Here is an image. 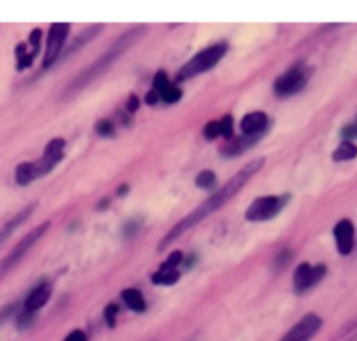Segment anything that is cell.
<instances>
[{
	"label": "cell",
	"instance_id": "4dcf8cb0",
	"mask_svg": "<svg viewBox=\"0 0 357 341\" xmlns=\"http://www.w3.org/2000/svg\"><path fill=\"white\" fill-rule=\"evenodd\" d=\"M32 319H34V314H26V311H25V314H23V316L18 319L19 329H23V327L28 326V324L32 322Z\"/></svg>",
	"mask_w": 357,
	"mask_h": 341
},
{
	"label": "cell",
	"instance_id": "ffe728a7",
	"mask_svg": "<svg viewBox=\"0 0 357 341\" xmlns=\"http://www.w3.org/2000/svg\"><path fill=\"white\" fill-rule=\"evenodd\" d=\"M180 278L178 270H162L159 268V272H155L152 277L153 284H159V286H169V284H175Z\"/></svg>",
	"mask_w": 357,
	"mask_h": 341
},
{
	"label": "cell",
	"instance_id": "484cf974",
	"mask_svg": "<svg viewBox=\"0 0 357 341\" xmlns=\"http://www.w3.org/2000/svg\"><path fill=\"white\" fill-rule=\"evenodd\" d=\"M342 138H343V141L357 140V117H356V120H354V122H350L349 126L343 127Z\"/></svg>",
	"mask_w": 357,
	"mask_h": 341
},
{
	"label": "cell",
	"instance_id": "5bb4252c",
	"mask_svg": "<svg viewBox=\"0 0 357 341\" xmlns=\"http://www.w3.org/2000/svg\"><path fill=\"white\" fill-rule=\"evenodd\" d=\"M51 286L49 284H42L37 289H34L30 293V296L26 298L25 301V311L26 314H35L37 310H41L45 303L51 298Z\"/></svg>",
	"mask_w": 357,
	"mask_h": 341
},
{
	"label": "cell",
	"instance_id": "9c48e42d",
	"mask_svg": "<svg viewBox=\"0 0 357 341\" xmlns=\"http://www.w3.org/2000/svg\"><path fill=\"white\" fill-rule=\"evenodd\" d=\"M323 327V319L316 314H307L303 319L298 320L281 341H310Z\"/></svg>",
	"mask_w": 357,
	"mask_h": 341
},
{
	"label": "cell",
	"instance_id": "f546056e",
	"mask_svg": "<svg viewBox=\"0 0 357 341\" xmlns=\"http://www.w3.org/2000/svg\"><path fill=\"white\" fill-rule=\"evenodd\" d=\"M63 341H87V338H86V333H84V331L75 329V331H72V333L68 334Z\"/></svg>",
	"mask_w": 357,
	"mask_h": 341
},
{
	"label": "cell",
	"instance_id": "8992f818",
	"mask_svg": "<svg viewBox=\"0 0 357 341\" xmlns=\"http://www.w3.org/2000/svg\"><path fill=\"white\" fill-rule=\"evenodd\" d=\"M286 202L288 195L260 197V199H257V201L248 208V211H246V219H248V221H267V219H272L274 216L279 214L281 209L284 208Z\"/></svg>",
	"mask_w": 357,
	"mask_h": 341
},
{
	"label": "cell",
	"instance_id": "7402d4cb",
	"mask_svg": "<svg viewBox=\"0 0 357 341\" xmlns=\"http://www.w3.org/2000/svg\"><path fill=\"white\" fill-rule=\"evenodd\" d=\"M159 98L162 101H166V103H176V101H180V98H182V91H180L176 85L169 84L168 87L159 94Z\"/></svg>",
	"mask_w": 357,
	"mask_h": 341
},
{
	"label": "cell",
	"instance_id": "d6986e66",
	"mask_svg": "<svg viewBox=\"0 0 357 341\" xmlns=\"http://www.w3.org/2000/svg\"><path fill=\"white\" fill-rule=\"evenodd\" d=\"M100 32H101V25H96V26H89V28H86V30L82 32V34L78 35L77 38H75V41H74V44H72L70 47H68L67 54H65V56L72 54V52H75V51H77L78 47H82V45H86L87 42H91V41H93V38L96 37V35L100 34Z\"/></svg>",
	"mask_w": 357,
	"mask_h": 341
},
{
	"label": "cell",
	"instance_id": "4fadbf2b",
	"mask_svg": "<svg viewBox=\"0 0 357 341\" xmlns=\"http://www.w3.org/2000/svg\"><path fill=\"white\" fill-rule=\"evenodd\" d=\"M267 124L268 119L263 111H253V113H248V116L242 119L241 129L242 133H244V136L258 138V134H260L261 131H265Z\"/></svg>",
	"mask_w": 357,
	"mask_h": 341
},
{
	"label": "cell",
	"instance_id": "1f68e13d",
	"mask_svg": "<svg viewBox=\"0 0 357 341\" xmlns=\"http://www.w3.org/2000/svg\"><path fill=\"white\" fill-rule=\"evenodd\" d=\"M138 98L136 96H131L129 98V103H127V111H131V113H133V111H136V108H138Z\"/></svg>",
	"mask_w": 357,
	"mask_h": 341
},
{
	"label": "cell",
	"instance_id": "30bf717a",
	"mask_svg": "<svg viewBox=\"0 0 357 341\" xmlns=\"http://www.w3.org/2000/svg\"><path fill=\"white\" fill-rule=\"evenodd\" d=\"M68 28H70V25H65V23H56V25L51 26L47 37V45H45L44 68L51 67V65L58 60V56H60L61 49H63L65 41H67Z\"/></svg>",
	"mask_w": 357,
	"mask_h": 341
},
{
	"label": "cell",
	"instance_id": "44dd1931",
	"mask_svg": "<svg viewBox=\"0 0 357 341\" xmlns=\"http://www.w3.org/2000/svg\"><path fill=\"white\" fill-rule=\"evenodd\" d=\"M195 185H197L199 188H204V190H208V188H211V186H215L216 185L215 173H213V170H202L201 175H199L197 178H195Z\"/></svg>",
	"mask_w": 357,
	"mask_h": 341
},
{
	"label": "cell",
	"instance_id": "e0dca14e",
	"mask_svg": "<svg viewBox=\"0 0 357 341\" xmlns=\"http://www.w3.org/2000/svg\"><path fill=\"white\" fill-rule=\"evenodd\" d=\"M357 157V145L354 141H342L333 152V160L335 162H345Z\"/></svg>",
	"mask_w": 357,
	"mask_h": 341
},
{
	"label": "cell",
	"instance_id": "cb8c5ba5",
	"mask_svg": "<svg viewBox=\"0 0 357 341\" xmlns=\"http://www.w3.org/2000/svg\"><path fill=\"white\" fill-rule=\"evenodd\" d=\"M168 85H169L168 75L164 74V72H157L155 77H153V91H155L157 94H160L166 87H168Z\"/></svg>",
	"mask_w": 357,
	"mask_h": 341
},
{
	"label": "cell",
	"instance_id": "ac0fdd59",
	"mask_svg": "<svg viewBox=\"0 0 357 341\" xmlns=\"http://www.w3.org/2000/svg\"><path fill=\"white\" fill-rule=\"evenodd\" d=\"M122 300L131 310L134 311H145L147 303H145V298L143 294L140 293L138 289H126L122 291Z\"/></svg>",
	"mask_w": 357,
	"mask_h": 341
},
{
	"label": "cell",
	"instance_id": "7c38bea8",
	"mask_svg": "<svg viewBox=\"0 0 357 341\" xmlns=\"http://www.w3.org/2000/svg\"><path fill=\"white\" fill-rule=\"evenodd\" d=\"M41 37L42 32L34 30L28 37V45H30V51L26 49V44H19L16 47V58H18V70H25V68L30 67L35 60V52H39V47H41Z\"/></svg>",
	"mask_w": 357,
	"mask_h": 341
},
{
	"label": "cell",
	"instance_id": "2e32d148",
	"mask_svg": "<svg viewBox=\"0 0 357 341\" xmlns=\"http://www.w3.org/2000/svg\"><path fill=\"white\" fill-rule=\"evenodd\" d=\"M258 138H250V136H242V138H234V140H228L227 145L224 146V153L227 157H232V155H241L244 150L250 148L251 145H255V141H257Z\"/></svg>",
	"mask_w": 357,
	"mask_h": 341
},
{
	"label": "cell",
	"instance_id": "3957f363",
	"mask_svg": "<svg viewBox=\"0 0 357 341\" xmlns=\"http://www.w3.org/2000/svg\"><path fill=\"white\" fill-rule=\"evenodd\" d=\"M65 152V140L61 138H54L52 141H49V145L45 146L44 155L41 157L35 162H23L16 167V183L18 185H30L34 179L42 178L47 173H51L54 169L58 162L63 159Z\"/></svg>",
	"mask_w": 357,
	"mask_h": 341
},
{
	"label": "cell",
	"instance_id": "9a60e30c",
	"mask_svg": "<svg viewBox=\"0 0 357 341\" xmlns=\"http://www.w3.org/2000/svg\"><path fill=\"white\" fill-rule=\"evenodd\" d=\"M34 209H35V204L28 206V208H25L21 212H18V214H16L11 221H8L4 226H2V228H0V245L4 244V242L8 241L12 234H14V230L21 226V223H25L26 219L30 218V214L34 212Z\"/></svg>",
	"mask_w": 357,
	"mask_h": 341
},
{
	"label": "cell",
	"instance_id": "277c9868",
	"mask_svg": "<svg viewBox=\"0 0 357 341\" xmlns=\"http://www.w3.org/2000/svg\"><path fill=\"white\" fill-rule=\"evenodd\" d=\"M227 52V44L225 42H218V44L209 45L208 49L195 54L192 60L186 65H183L182 70L178 72V80H186V78L197 77V75L204 74V72L211 70L213 67L221 61V58Z\"/></svg>",
	"mask_w": 357,
	"mask_h": 341
},
{
	"label": "cell",
	"instance_id": "ba28073f",
	"mask_svg": "<svg viewBox=\"0 0 357 341\" xmlns=\"http://www.w3.org/2000/svg\"><path fill=\"white\" fill-rule=\"evenodd\" d=\"M326 272H327V268L324 263L298 265V268L294 270V275H293L294 289H296L298 293H303V291L310 289V287L316 286L317 282L323 280L324 275H326Z\"/></svg>",
	"mask_w": 357,
	"mask_h": 341
},
{
	"label": "cell",
	"instance_id": "52a82bcc",
	"mask_svg": "<svg viewBox=\"0 0 357 341\" xmlns=\"http://www.w3.org/2000/svg\"><path fill=\"white\" fill-rule=\"evenodd\" d=\"M310 74H312V70L305 67L290 68L286 74H283L277 78L276 84H274V91L279 96H293V94L300 93L305 87Z\"/></svg>",
	"mask_w": 357,
	"mask_h": 341
},
{
	"label": "cell",
	"instance_id": "d4e9b609",
	"mask_svg": "<svg viewBox=\"0 0 357 341\" xmlns=\"http://www.w3.org/2000/svg\"><path fill=\"white\" fill-rule=\"evenodd\" d=\"M232 133H234V120L230 116H225L219 120V134L225 138H232Z\"/></svg>",
	"mask_w": 357,
	"mask_h": 341
},
{
	"label": "cell",
	"instance_id": "7a4b0ae2",
	"mask_svg": "<svg viewBox=\"0 0 357 341\" xmlns=\"http://www.w3.org/2000/svg\"><path fill=\"white\" fill-rule=\"evenodd\" d=\"M143 32H145V26H134V28L127 30L124 35H120V37L110 45V49H108L107 52H103L91 67H87L77 78H74V80L70 82V85L65 89V96H72V94L78 93V91L84 89L87 84H91L94 78L100 77L105 70H108V68L119 60L120 56H122L134 42L142 37Z\"/></svg>",
	"mask_w": 357,
	"mask_h": 341
},
{
	"label": "cell",
	"instance_id": "8fae6325",
	"mask_svg": "<svg viewBox=\"0 0 357 341\" xmlns=\"http://www.w3.org/2000/svg\"><path fill=\"white\" fill-rule=\"evenodd\" d=\"M333 237H335L336 249L342 256H347L352 252L354 242H356V228L350 219H340L333 228Z\"/></svg>",
	"mask_w": 357,
	"mask_h": 341
},
{
	"label": "cell",
	"instance_id": "f1b7e54d",
	"mask_svg": "<svg viewBox=\"0 0 357 341\" xmlns=\"http://www.w3.org/2000/svg\"><path fill=\"white\" fill-rule=\"evenodd\" d=\"M204 136L208 138V140H215V138L221 136V134H219V120L218 122H209L208 126L204 127Z\"/></svg>",
	"mask_w": 357,
	"mask_h": 341
},
{
	"label": "cell",
	"instance_id": "6da1fadb",
	"mask_svg": "<svg viewBox=\"0 0 357 341\" xmlns=\"http://www.w3.org/2000/svg\"><path fill=\"white\" fill-rule=\"evenodd\" d=\"M263 164H265L263 159H257V160H251V162L248 164L246 167H242L237 175H235L234 178L228 179V182L225 183V185L221 186L218 192L213 193L208 201H204L202 204H199L194 211L186 216V218H183L178 225H175V228L169 230V234L159 242V251H162L164 248L171 245L173 242H175L176 239L182 237L185 232H188L190 228H194L197 223H201L202 219H206L208 216H211L213 212L218 211L219 208H224L228 201H232V199H234V197L239 193V190H241L246 183H250V179L257 175L261 167H263Z\"/></svg>",
	"mask_w": 357,
	"mask_h": 341
},
{
	"label": "cell",
	"instance_id": "d6a6232c",
	"mask_svg": "<svg viewBox=\"0 0 357 341\" xmlns=\"http://www.w3.org/2000/svg\"><path fill=\"white\" fill-rule=\"evenodd\" d=\"M157 101H159V94H157L155 91H152V93H149V94H147V103H150V104H155Z\"/></svg>",
	"mask_w": 357,
	"mask_h": 341
},
{
	"label": "cell",
	"instance_id": "83f0119b",
	"mask_svg": "<svg viewBox=\"0 0 357 341\" xmlns=\"http://www.w3.org/2000/svg\"><path fill=\"white\" fill-rule=\"evenodd\" d=\"M96 133L100 134V136H112L113 134V124L110 122V120H101V122H98L96 126Z\"/></svg>",
	"mask_w": 357,
	"mask_h": 341
},
{
	"label": "cell",
	"instance_id": "4316f807",
	"mask_svg": "<svg viewBox=\"0 0 357 341\" xmlns=\"http://www.w3.org/2000/svg\"><path fill=\"white\" fill-rule=\"evenodd\" d=\"M117 314H119V308H117V305H108V307L105 308V320H107V324L110 327L116 326Z\"/></svg>",
	"mask_w": 357,
	"mask_h": 341
},
{
	"label": "cell",
	"instance_id": "5b68a950",
	"mask_svg": "<svg viewBox=\"0 0 357 341\" xmlns=\"http://www.w3.org/2000/svg\"><path fill=\"white\" fill-rule=\"evenodd\" d=\"M49 228V221L42 223L41 226H37V228H34V230L30 232V234L26 235L25 239H23L21 242H19L18 245H16L14 249L11 251V254H8L4 258V260L0 261V278L4 277L6 274H8L9 270H12V268L16 267V265L19 263V261L25 258V254L32 249V245L35 244V242L39 241V239L42 237V235L45 234V230Z\"/></svg>",
	"mask_w": 357,
	"mask_h": 341
},
{
	"label": "cell",
	"instance_id": "603a6c76",
	"mask_svg": "<svg viewBox=\"0 0 357 341\" xmlns=\"http://www.w3.org/2000/svg\"><path fill=\"white\" fill-rule=\"evenodd\" d=\"M183 254L180 251H175L173 254H169V258L162 263V270H178V265L182 263Z\"/></svg>",
	"mask_w": 357,
	"mask_h": 341
}]
</instances>
